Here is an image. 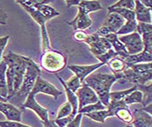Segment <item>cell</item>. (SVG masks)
Masks as SVG:
<instances>
[{"label":"cell","mask_w":152,"mask_h":127,"mask_svg":"<svg viewBox=\"0 0 152 127\" xmlns=\"http://www.w3.org/2000/svg\"><path fill=\"white\" fill-rule=\"evenodd\" d=\"M135 73L138 74H144L151 72V63H141V64H136V65H132L130 66Z\"/></svg>","instance_id":"obj_32"},{"label":"cell","mask_w":152,"mask_h":127,"mask_svg":"<svg viewBox=\"0 0 152 127\" xmlns=\"http://www.w3.org/2000/svg\"><path fill=\"white\" fill-rule=\"evenodd\" d=\"M30 93L34 95V96H36L38 93H43V94L52 96L55 100H57V98L59 95L62 94V92L59 89H58L53 84H51L50 82L42 78L41 74L37 76L35 83Z\"/></svg>","instance_id":"obj_8"},{"label":"cell","mask_w":152,"mask_h":127,"mask_svg":"<svg viewBox=\"0 0 152 127\" xmlns=\"http://www.w3.org/2000/svg\"><path fill=\"white\" fill-rule=\"evenodd\" d=\"M16 1V3H18L19 5H22V4H24V3H26L28 0H15Z\"/></svg>","instance_id":"obj_47"},{"label":"cell","mask_w":152,"mask_h":127,"mask_svg":"<svg viewBox=\"0 0 152 127\" xmlns=\"http://www.w3.org/2000/svg\"><path fill=\"white\" fill-rule=\"evenodd\" d=\"M132 115L133 120L131 124L133 127H152V117L148 113L139 108L136 109Z\"/></svg>","instance_id":"obj_13"},{"label":"cell","mask_w":152,"mask_h":127,"mask_svg":"<svg viewBox=\"0 0 152 127\" xmlns=\"http://www.w3.org/2000/svg\"><path fill=\"white\" fill-rule=\"evenodd\" d=\"M151 77H152V72L138 74L135 73L130 67H127L123 72V80H124L125 82L134 83L135 85H144L149 83L151 82Z\"/></svg>","instance_id":"obj_11"},{"label":"cell","mask_w":152,"mask_h":127,"mask_svg":"<svg viewBox=\"0 0 152 127\" xmlns=\"http://www.w3.org/2000/svg\"><path fill=\"white\" fill-rule=\"evenodd\" d=\"M68 7H70L72 6H77L80 2V0H65Z\"/></svg>","instance_id":"obj_43"},{"label":"cell","mask_w":152,"mask_h":127,"mask_svg":"<svg viewBox=\"0 0 152 127\" xmlns=\"http://www.w3.org/2000/svg\"><path fill=\"white\" fill-rule=\"evenodd\" d=\"M104 38L111 43L112 48H114V51L117 53L119 57L124 59L125 57H127L129 56L124 45L119 40L118 35L116 33H109V34L105 35Z\"/></svg>","instance_id":"obj_19"},{"label":"cell","mask_w":152,"mask_h":127,"mask_svg":"<svg viewBox=\"0 0 152 127\" xmlns=\"http://www.w3.org/2000/svg\"><path fill=\"white\" fill-rule=\"evenodd\" d=\"M137 32L141 35L145 32L152 31V25L151 23H144V22H139L137 23Z\"/></svg>","instance_id":"obj_37"},{"label":"cell","mask_w":152,"mask_h":127,"mask_svg":"<svg viewBox=\"0 0 152 127\" xmlns=\"http://www.w3.org/2000/svg\"><path fill=\"white\" fill-rule=\"evenodd\" d=\"M0 101H3V102H7V100L6 98H3L1 95H0Z\"/></svg>","instance_id":"obj_48"},{"label":"cell","mask_w":152,"mask_h":127,"mask_svg":"<svg viewBox=\"0 0 152 127\" xmlns=\"http://www.w3.org/2000/svg\"><path fill=\"white\" fill-rule=\"evenodd\" d=\"M30 3L33 6H38V5H48L55 0H29Z\"/></svg>","instance_id":"obj_42"},{"label":"cell","mask_w":152,"mask_h":127,"mask_svg":"<svg viewBox=\"0 0 152 127\" xmlns=\"http://www.w3.org/2000/svg\"><path fill=\"white\" fill-rule=\"evenodd\" d=\"M0 127H31L17 121H0Z\"/></svg>","instance_id":"obj_36"},{"label":"cell","mask_w":152,"mask_h":127,"mask_svg":"<svg viewBox=\"0 0 152 127\" xmlns=\"http://www.w3.org/2000/svg\"><path fill=\"white\" fill-rule=\"evenodd\" d=\"M89 46V50L96 57L104 54L109 49L113 48L111 43L104 38L98 35L97 32L94 34L87 35L86 40L84 41Z\"/></svg>","instance_id":"obj_5"},{"label":"cell","mask_w":152,"mask_h":127,"mask_svg":"<svg viewBox=\"0 0 152 127\" xmlns=\"http://www.w3.org/2000/svg\"><path fill=\"white\" fill-rule=\"evenodd\" d=\"M108 13H116L126 21H133L135 19V13L132 10L126 8H111L108 6Z\"/></svg>","instance_id":"obj_27"},{"label":"cell","mask_w":152,"mask_h":127,"mask_svg":"<svg viewBox=\"0 0 152 127\" xmlns=\"http://www.w3.org/2000/svg\"><path fill=\"white\" fill-rule=\"evenodd\" d=\"M142 98H143L142 92L139 89H136L131 92L129 95H127L124 99V101L127 106H129V105L135 104V103H142Z\"/></svg>","instance_id":"obj_28"},{"label":"cell","mask_w":152,"mask_h":127,"mask_svg":"<svg viewBox=\"0 0 152 127\" xmlns=\"http://www.w3.org/2000/svg\"><path fill=\"white\" fill-rule=\"evenodd\" d=\"M6 18H7V14L5 13H3L2 10H0V19H1V21L2 20H5Z\"/></svg>","instance_id":"obj_46"},{"label":"cell","mask_w":152,"mask_h":127,"mask_svg":"<svg viewBox=\"0 0 152 127\" xmlns=\"http://www.w3.org/2000/svg\"><path fill=\"white\" fill-rule=\"evenodd\" d=\"M69 25L72 26L75 30H83L85 29L89 28L93 24V21L91 20L88 14H83L81 12H77V16L71 21L68 22Z\"/></svg>","instance_id":"obj_16"},{"label":"cell","mask_w":152,"mask_h":127,"mask_svg":"<svg viewBox=\"0 0 152 127\" xmlns=\"http://www.w3.org/2000/svg\"><path fill=\"white\" fill-rule=\"evenodd\" d=\"M58 78L59 80V82H61L63 88H64V90H65V93L67 95V99H68V101L69 102V104L71 105L72 107V113L71 115L73 116H75L77 114V110H78V100H77V95L75 92H73L65 83V82L60 78L58 75Z\"/></svg>","instance_id":"obj_21"},{"label":"cell","mask_w":152,"mask_h":127,"mask_svg":"<svg viewBox=\"0 0 152 127\" xmlns=\"http://www.w3.org/2000/svg\"><path fill=\"white\" fill-rule=\"evenodd\" d=\"M71 113H72V107H71V105L69 104V102L67 101L66 103H64L61 107L59 108L56 119L62 118V117H66V116L71 115Z\"/></svg>","instance_id":"obj_33"},{"label":"cell","mask_w":152,"mask_h":127,"mask_svg":"<svg viewBox=\"0 0 152 127\" xmlns=\"http://www.w3.org/2000/svg\"><path fill=\"white\" fill-rule=\"evenodd\" d=\"M111 8H126L134 11L135 3L134 0H119L118 2L113 4V6H109Z\"/></svg>","instance_id":"obj_31"},{"label":"cell","mask_w":152,"mask_h":127,"mask_svg":"<svg viewBox=\"0 0 152 127\" xmlns=\"http://www.w3.org/2000/svg\"><path fill=\"white\" fill-rule=\"evenodd\" d=\"M43 123V125H44V127H58L56 123H55V122L54 121H52V120H48L47 122H45V123Z\"/></svg>","instance_id":"obj_45"},{"label":"cell","mask_w":152,"mask_h":127,"mask_svg":"<svg viewBox=\"0 0 152 127\" xmlns=\"http://www.w3.org/2000/svg\"><path fill=\"white\" fill-rule=\"evenodd\" d=\"M9 39H10L9 35H7L6 37H3V38H0V62H1V60H2V55H3V52H4V49H5L6 46L8 43Z\"/></svg>","instance_id":"obj_41"},{"label":"cell","mask_w":152,"mask_h":127,"mask_svg":"<svg viewBox=\"0 0 152 127\" xmlns=\"http://www.w3.org/2000/svg\"><path fill=\"white\" fill-rule=\"evenodd\" d=\"M118 39L124 45L129 55L138 54L144 49V45H143L141 37L137 31L130 33L128 35L118 37Z\"/></svg>","instance_id":"obj_7"},{"label":"cell","mask_w":152,"mask_h":127,"mask_svg":"<svg viewBox=\"0 0 152 127\" xmlns=\"http://www.w3.org/2000/svg\"><path fill=\"white\" fill-rule=\"evenodd\" d=\"M137 23L138 22L136 20L126 21V22H124V24L121 27V29L117 31L116 34L118 36H121V35H126V34L135 32L137 30Z\"/></svg>","instance_id":"obj_26"},{"label":"cell","mask_w":152,"mask_h":127,"mask_svg":"<svg viewBox=\"0 0 152 127\" xmlns=\"http://www.w3.org/2000/svg\"><path fill=\"white\" fill-rule=\"evenodd\" d=\"M74 118V116L72 115H69L66 117H62V118H58V119H56L54 122L58 126V127H65L67 124H69L72 119Z\"/></svg>","instance_id":"obj_38"},{"label":"cell","mask_w":152,"mask_h":127,"mask_svg":"<svg viewBox=\"0 0 152 127\" xmlns=\"http://www.w3.org/2000/svg\"><path fill=\"white\" fill-rule=\"evenodd\" d=\"M0 112L3 113L7 120L20 122L22 119V112L15 106L9 102L0 101Z\"/></svg>","instance_id":"obj_14"},{"label":"cell","mask_w":152,"mask_h":127,"mask_svg":"<svg viewBox=\"0 0 152 127\" xmlns=\"http://www.w3.org/2000/svg\"><path fill=\"white\" fill-rule=\"evenodd\" d=\"M135 3V19L139 22L151 23V9L143 6L139 0H134Z\"/></svg>","instance_id":"obj_15"},{"label":"cell","mask_w":152,"mask_h":127,"mask_svg":"<svg viewBox=\"0 0 152 127\" xmlns=\"http://www.w3.org/2000/svg\"><path fill=\"white\" fill-rule=\"evenodd\" d=\"M78 12L88 14L89 13L102 10L103 7L97 0H80L77 5Z\"/></svg>","instance_id":"obj_20"},{"label":"cell","mask_w":152,"mask_h":127,"mask_svg":"<svg viewBox=\"0 0 152 127\" xmlns=\"http://www.w3.org/2000/svg\"><path fill=\"white\" fill-rule=\"evenodd\" d=\"M7 69V65L3 60H1V62H0V95L6 99L7 97V85L6 77Z\"/></svg>","instance_id":"obj_22"},{"label":"cell","mask_w":152,"mask_h":127,"mask_svg":"<svg viewBox=\"0 0 152 127\" xmlns=\"http://www.w3.org/2000/svg\"><path fill=\"white\" fill-rule=\"evenodd\" d=\"M84 115L86 116L89 117L90 119H92L93 121L102 123H104L105 122V119L107 117H111V115L108 112L107 108L104 109V110H98V111L91 112V113H86V114H84Z\"/></svg>","instance_id":"obj_25"},{"label":"cell","mask_w":152,"mask_h":127,"mask_svg":"<svg viewBox=\"0 0 152 127\" xmlns=\"http://www.w3.org/2000/svg\"><path fill=\"white\" fill-rule=\"evenodd\" d=\"M21 108L23 109L29 108V109L33 110L39 116V118L41 119L42 123H45V122H47L49 120V111H48V109H46L43 107H42L36 101L34 95H33L31 93H30L27 96L25 101L23 103Z\"/></svg>","instance_id":"obj_10"},{"label":"cell","mask_w":152,"mask_h":127,"mask_svg":"<svg viewBox=\"0 0 152 127\" xmlns=\"http://www.w3.org/2000/svg\"><path fill=\"white\" fill-rule=\"evenodd\" d=\"M82 117H83V114L77 113L74 116L72 121L69 124H67L65 127H80L81 126V122H82Z\"/></svg>","instance_id":"obj_39"},{"label":"cell","mask_w":152,"mask_h":127,"mask_svg":"<svg viewBox=\"0 0 152 127\" xmlns=\"http://www.w3.org/2000/svg\"><path fill=\"white\" fill-rule=\"evenodd\" d=\"M88 34H86L84 30H76V32L74 33L73 37H74V40L76 41H78V42H84L86 39Z\"/></svg>","instance_id":"obj_40"},{"label":"cell","mask_w":152,"mask_h":127,"mask_svg":"<svg viewBox=\"0 0 152 127\" xmlns=\"http://www.w3.org/2000/svg\"><path fill=\"white\" fill-rule=\"evenodd\" d=\"M30 15L33 17V19L40 25L41 27V30H42V48H43V51H46L48 49H50V39H49V35L46 30V26H45V19L43 18L42 14L31 4L30 1H28L24 4L20 5Z\"/></svg>","instance_id":"obj_4"},{"label":"cell","mask_w":152,"mask_h":127,"mask_svg":"<svg viewBox=\"0 0 152 127\" xmlns=\"http://www.w3.org/2000/svg\"><path fill=\"white\" fill-rule=\"evenodd\" d=\"M107 65L112 70L113 74L119 78V81L123 80V72L127 68L126 64L123 58L119 56L113 57L107 62Z\"/></svg>","instance_id":"obj_17"},{"label":"cell","mask_w":152,"mask_h":127,"mask_svg":"<svg viewBox=\"0 0 152 127\" xmlns=\"http://www.w3.org/2000/svg\"><path fill=\"white\" fill-rule=\"evenodd\" d=\"M139 1L146 7L152 9V0H139Z\"/></svg>","instance_id":"obj_44"},{"label":"cell","mask_w":152,"mask_h":127,"mask_svg":"<svg viewBox=\"0 0 152 127\" xmlns=\"http://www.w3.org/2000/svg\"><path fill=\"white\" fill-rule=\"evenodd\" d=\"M117 81H119V78L113 74H89L85 79L83 83L92 89L97 95L99 100L107 108L110 102L109 94L111 87Z\"/></svg>","instance_id":"obj_2"},{"label":"cell","mask_w":152,"mask_h":127,"mask_svg":"<svg viewBox=\"0 0 152 127\" xmlns=\"http://www.w3.org/2000/svg\"><path fill=\"white\" fill-rule=\"evenodd\" d=\"M40 74H41V70L38 67V66L31 58L28 57L25 73H24V76H23V80L21 88L15 95H13L11 98H9L7 100V102L13 104L15 107H21L23 105V103L25 101L30 92H31V90L35 83L37 76Z\"/></svg>","instance_id":"obj_1"},{"label":"cell","mask_w":152,"mask_h":127,"mask_svg":"<svg viewBox=\"0 0 152 127\" xmlns=\"http://www.w3.org/2000/svg\"><path fill=\"white\" fill-rule=\"evenodd\" d=\"M0 24H6V22H3V21L0 20Z\"/></svg>","instance_id":"obj_49"},{"label":"cell","mask_w":152,"mask_h":127,"mask_svg":"<svg viewBox=\"0 0 152 127\" xmlns=\"http://www.w3.org/2000/svg\"><path fill=\"white\" fill-rule=\"evenodd\" d=\"M138 89L137 86L134 85L133 87L128 89H125V90H121V91H115V92H110L109 94V99L110 100H114V101H119V100H124V99L129 95L131 92L134 91Z\"/></svg>","instance_id":"obj_29"},{"label":"cell","mask_w":152,"mask_h":127,"mask_svg":"<svg viewBox=\"0 0 152 127\" xmlns=\"http://www.w3.org/2000/svg\"><path fill=\"white\" fill-rule=\"evenodd\" d=\"M65 83L73 92H76L77 90V89H79L81 87V85H82L80 80L76 75L71 77V79H69V81L65 82Z\"/></svg>","instance_id":"obj_35"},{"label":"cell","mask_w":152,"mask_h":127,"mask_svg":"<svg viewBox=\"0 0 152 127\" xmlns=\"http://www.w3.org/2000/svg\"><path fill=\"white\" fill-rule=\"evenodd\" d=\"M106 109V107L100 101L98 100L97 102L94 103V104H89L86 105L85 107H83L82 108H80L77 113H81V114H86V113H91V112H95V111H98V110H104Z\"/></svg>","instance_id":"obj_30"},{"label":"cell","mask_w":152,"mask_h":127,"mask_svg":"<svg viewBox=\"0 0 152 127\" xmlns=\"http://www.w3.org/2000/svg\"><path fill=\"white\" fill-rule=\"evenodd\" d=\"M75 93L78 100V110L86 105L94 104L99 100L96 92L85 83H82L81 87Z\"/></svg>","instance_id":"obj_9"},{"label":"cell","mask_w":152,"mask_h":127,"mask_svg":"<svg viewBox=\"0 0 152 127\" xmlns=\"http://www.w3.org/2000/svg\"><path fill=\"white\" fill-rule=\"evenodd\" d=\"M124 60L126 64L127 67H130L132 65H136V64H140V63H151L152 53H148L145 50H142L138 54L129 55Z\"/></svg>","instance_id":"obj_18"},{"label":"cell","mask_w":152,"mask_h":127,"mask_svg":"<svg viewBox=\"0 0 152 127\" xmlns=\"http://www.w3.org/2000/svg\"><path fill=\"white\" fill-rule=\"evenodd\" d=\"M34 6L42 14L46 22L59 15V12H58L53 7L48 5H38V6Z\"/></svg>","instance_id":"obj_23"},{"label":"cell","mask_w":152,"mask_h":127,"mask_svg":"<svg viewBox=\"0 0 152 127\" xmlns=\"http://www.w3.org/2000/svg\"><path fill=\"white\" fill-rule=\"evenodd\" d=\"M114 115L127 124H131L133 120V115L131 112V110L128 108V107H123L118 108L115 111Z\"/></svg>","instance_id":"obj_24"},{"label":"cell","mask_w":152,"mask_h":127,"mask_svg":"<svg viewBox=\"0 0 152 127\" xmlns=\"http://www.w3.org/2000/svg\"><path fill=\"white\" fill-rule=\"evenodd\" d=\"M67 60L68 57L66 55L50 48L44 51L42 54L40 65L42 68L48 73L57 74L64 69L67 65Z\"/></svg>","instance_id":"obj_3"},{"label":"cell","mask_w":152,"mask_h":127,"mask_svg":"<svg viewBox=\"0 0 152 127\" xmlns=\"http://www.w3.org/2000/svg\"><path fill=\"white\" fill-rule=\"evenodd\" d=\"M124 19L116 13H108V15L103 25L96 31L99 36L104 37L109 33H116L124 24Z\"/></svg>","instance_id":"obj_6"},{"label":"cell","mask_w":152,"mask_h":127,"mask_svg":"<svg viewBox=\"0 0 152 127\" xmlns=\"http://www.w3.org/2000/svg\"><path fill=\"white\" fill-rule=\"evenodd\" d=\"M115 56H118L117 53H116L113 48H111V49H109L107 52H105L104 54H103V55L97 56L96 58L100 61V63L104 64V65H106L107 62H108L110 59H112L113 57H115Z\"/></svg>","instance_id":"obj_34"},{"label":"cell","mask_w":152,"mask_h":127,"mask_svg":"<svg viewBox=\"0 0 152 127\" xmlns=\"http://www.w3.org/2000/svg\"><path fill=\"white\" fill-rule=\"evenodd\" d=\"M103 66H104V64L102 63H98V64H95V65H91V66H69L68 68L69 70H71L75 75L80 80L81 83L84 82L85 79L89 75L92 74L94 71L97 70L99 67H102Z\"/></svg>","instance_id":"obj_12"}]
</instances>
